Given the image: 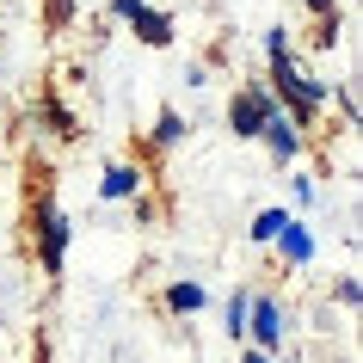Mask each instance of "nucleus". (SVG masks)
I'll return each mask as SVG.
<instances>
[{
  "label": "nucleus",
  "mask_w": 363,
  "mask_h": 363,
  "mask_svg": "<svg viewBox=\"0 0 363 363\" xmlns=\"http://www.w3.org/2000/svg\"><path fill=\"white\" fill-rule=\"evenodd\" d=\"M185 130H191V123H185L179 111H160V117H154V148H179Z\"/></svg>",
  "instance_id": "nucleus-12"
},
{
  "label": "nucleus",
  "mask_w": 363,
  "mask_h": 363,
  "mask_svg": "<svg viewBox=\"0 0 363 363\" xmlns=\"http://www.w3.org/2000/svg\"><path fill=\"white\" fill-rule=\"evenodd\" d=\"M284 222H289V210H259V216H252V228H247V240H252V247H271Z\"/></svg>",
  "instance_id": "nucleus-11"
},
{
  "label": "nucleus",
  "mask_w": 363,
  "mask_h": 363,
  "mask_svg": "<svg viewBox=\"0 0 363 363\" xmlns=\"http://www.w3.org/2000/svg\"><path fill=\"white\" fill-rule=\"evenodd\" d=\"M271 111H277V93H271L265 80L240 86V93L228 99V130H234V142H259V130H265Z\"/></svg>",
  "instance_id": "nucleus-3"
},
{
  "label": "nucleus",
  "mask_w": 363,
  "mask_h": 363,
  "mask_svg": "<svg viewBox=\"0 0 363 363\" xmlns=\"http://www.w3.org/2000/svg\"><path fill=\"white\" fill-rule=\"evenodd\" d=\"M31 240H38L43 277H62V265H68V240H74V222H68L50 197H38V203H31Z\"/></svg>",
  "instance_id": "nucleus-2"
},
{
  "label": "nucleus",
  "mask_w": 363,
  "mask_h": 363,
  "mask_svg": "<svg viewBox=\"0 0 363 363\" xmlns=\"http://www.w3.org/2000/svg\"><path fill=\"white\" fill-rule=\"evenodd\" d=\"M142 6H148V0H111V19H117V25H130Z\"/></svg>",
  "instance_id": "nucleus-18"
},
{
  "label": "nucleus",
  "mask_w": 363,
  "mask_h": 363,
  "mask_svg": "<svg viewBox=\"0 0 363 363\" xmlns=\"http://www.w3.org/2000/svg\"><path fill=\"white\" fill-rule=\"evenodd\" d=\"M38 117L50 123V135H74V111L62 99H38Z\"/></svg>",
  "instance_id": "nucleus-13"
},
{
  "label": "nucleus",
  "mask_w": 363,
  "mask_h": 363,
  "mask_svg": "<svg viewBox=\"0 0 363 363\" xmlns=\"http://www.w3.org/2000/svg\"><path fill=\"white\" fill-rule=\"evenodd\" d=\"M259 142L271 148V160H277V167H296V160H302V123H296V117H289L284 105H277V111L265 117Z\"/></svg>",
  "instance_id": "nucleus-5"
},
{
  "label": "nucleus",
  "mask_w": 363,
  "mask_h": 363,
  "mask_svg": "<svg viewBox=\"0 0 363 363\" xmlns=\"http://www.w3.org/2000/svg\"><path fill=\"white\" fill-rule=\"evenodd\" d=\"M265 86L277 93V105H284V111L296 117L302 130L326 111V99H333V86H326V80H314L296 56H277V62H271V80H265Z\"/></svg>",
  "instance_id": "nucleus-1"
},
{
  "label": "nucleus",
  "mask_w": 363,
  "mask_h": 363,
  "mask_svg": "<svg viewBox=\"0 0 363 363\" xmlns=\"http://www.w3.org/2000/svg\"><path fill=\"white\" fill-rule=\"evenodd\" d=\"M271 247L284 252L289 271H308V265H314V228H308L302 216H289L284 228H277V240H271Z\"/></svg>",
  "instance_id": "nucleus-6"
},
{
  "label": "nucleus",
  "mask_w": 363,
  "mask_h": 363,
  "mask_svg": "<svg viewBox=\"0 0 363 363\" xmlns=\"http://www.w3.org/2000/svg\"><path fill=\"white\" fill-rule=\"evenodd\" d=\"M284 333H289V308L277 302V296H252L247 302V339L259 345V351H277V357H284Z\"/></svg>",
  "instance_id": "nucleus-4"
},
{
  "label": "nucleus",
  "mask_w": 363,
  "mask_h": 363,
  "mask_svg": "<svg viewBox=\"0 0 363 363\" xmlns=\"http://www.w3.org/2000/svg\"><path fill=\"white\" fill-rule=\"evenodd\" d=\"M130 31H135V43L167 50V43H172V13H160V6H142V13L130 19Z\"/></svg>",
  "instance_id": "nucleus-8"
},
{
  "label": "nucleus",
  "mask_w": 363,
  "mask_h": 363,
  "mask_svg": "<svg viewBox=\"0 0 363 363\" xmlns=\"http://www.w3.org/2000/svg\"><path fill=\"white\" fill-rule=\"evenodd\" d=\"M363 302V284L357 277H339V308H357Z\"/></svg>",
  "instance_id": "nucleus-17"
},
{
  "label": "nucleus",
  "mask_w": 363,
  "mask_h": 363,
  "mask_svg": "<svg viewBox=\"0 0 363 363\" xmlns=\"http://www.w3.org/2000/svg\"><path fill=\"white\" fill-rule=\"evenodd\" d=\"M289 191H296V203H314V197H320V185H314L308 172H296V179H289Z\"/></svg>",
  "instance_id": "nucleus-16"
},
{
  "label": "nucleus",
  "mask_w": 363,
  "mask_h": 363,
  "mask_svg": "<svg viewBox=\"0 0 363 363\" xmlns=\"http://www.w3.org/2000/svg\"><path fill=\"white\" fill-rule=\"evenodd\" d=\"M308 13H333V6H339V0H302Z\"/></svg>",
  "instance_id": "nucleus-21"
},
{
  "label": "nucleus",
  "mask_w": 363,
  "mask_h": 363,
  "mask_svg": "<svg viewBox=\"0 0 363 363\" xmlns=\"http://www.w3.org/2000/svg\"><path fill=\"white\" fill-rule=\"evenodd\" d=\"M167 314H203V302H210V289L197 284V277H185V284H167Z\"/></svg>",
  "instance_id": "nucleus-9"
},
{
  "label": "nucleus",
  "mask_w": 363,
  "mask_h": 363,
  "mask_svg": "<svg viewBox=\"0 0 363 363\" xmlns=\"http://www.w3.org/2000/svg\"><path fill=\"white\" fill-rule=\"evenodd\" d=\"M247 302H252V289L240 284L228 296V308H222V333H228V339H247Z\"/></svg>",
  "instance_id": "nucleus-10"
},
{
  "label": "nucleus",
  "mask_w": 363,
  "mask_h": 363,
  "mask_svg": "<svg viewBox=\"0 0 363 363\" xmlns=\"http://www.w3.org/2000/svg\"><path fill=\"white\" fill-rule=\"evenodd\" d=\"M68 13H74V0H50V25H68Z\"/></svg>",
  "instance_id": "nucleus-19"
},
{
  "label": "nucleus",
  "mask_w": 363,
  "mask_h": 363,
  "mask_svg": "<svg viewBox=\"0 0 363 363\" xmlns=\"http://www.w3.org/2000/svg\"><path fill=\"white\" fill-rule=\"evenodd\" d=\"M339 6H333V13H320V25H314V50H339V38H345V31H339Z\"/></svg>",
  "instance_id": "nucleus-14"
},
{
  "label": "nucleus",
  "mask_w": 363,
  "mask_h": 363,
  "mask_svg": "<svg viewBox=\"0 0 363 363\" xmlns=\"http://www.w3.org/2000/svg\"><path fill=\"white\" fill-rule=\"evenodd\" d=\"M277 56H296V38H289V25H271V31H265V62H277Z\"/></svg>",
  "instance_id": "nucleus-15"
},
{
  "label": "nucleus",
  "mask_w": 363,
  "mask_h": 363,
  "mask_svg": "<svg viewBox=\"0 0 363 363\" xmlns=\"http://www.w3.org/2000/svg\"><path fill=\"white\" fill-rule=\"evenodd\" d=\"M240 363H284V357H277V351H259V345H247V357H240Z\"/></svg>",
  "instance_id": "nucleus-20"
},
{
  "label": "nucleus",
  "mask_w": 363,
  "mask_h": 363,
  "mask_svg": "<svg viewBox=\"0 0 363 363\" xmlns=\"http://www.w3.org/2000/svg\"><path fill=\"white\" fill-rule=\"evenodd\" d=\"M142 185H148V172L135 167V160H117V167H105V179H99V197H105V203H130Z\"/></svg>",
  "instance_id": "nucleus-7"
}]
</instances>
